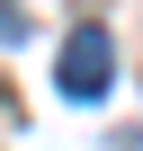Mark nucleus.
Wrapping results in <instances>:
<instances>
[{"label":"nucleus","instance_id":"nucleus-2","mask_svg":"<svg viewBox=\"0 0 143 151\" xmlns=\"http://www.w3.org/2000/svg\"><path fill=\"white\" fill-rule=\"evenodd\" d=\"M18 27H27V18H18V0H0V36H18Z\"/></svg>","mask_w":143,"mask_h":151},{"label":"nucleus","instance_id":"nucleus-1","mask_svg":"<svg viewBox=\"0 0 143 151\" xmlns=\"http://www.w3.org/2000/svg\"><path fill=\"white\" fill-rule=\"evenodd\" d=\"M54 80H63V98H98V89L116 80V45H107V27H72Z\"/></svg>","mask_w":143,"mask_h":151},{"label":"nucleus","instance_id":"nucleus-3","mask_svg":"<svg viewBox=\"0 0 143 151\" xmlns=\"http://www.w3.org/2000/svg\"><path fill=\"white\" fill-rule=\"evenodd\" d=\"M116 151H143V133H116Z\"/></svg>","mask_w":143,"mask_h":151}]
</instances>
